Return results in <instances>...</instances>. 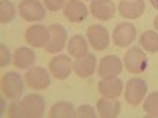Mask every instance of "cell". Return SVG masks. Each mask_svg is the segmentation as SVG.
<instances>
[{
	"label": "cell",
	"mask_w": 158,
	"mask_h": 118,
	"mask_svg": "<svg viewBox=\"0 0 158 118\" xmlns=\"http://www.w3.org/2000/svg\"><path fill=\"white\" fill-rule=\"evenodd\" d=\"M71 69H73V61L70 60L68 55L60 54V55H56L49 61V71L56 79H59V81H65V79L70 76Z\"/></svg>",
	"instance_id": "obj_12"
},
{
	"label": "cell",
	"mask_w": 158,
	"mask_h": 118,
	"mask_svg": "<svg viewBox=\"0 0 158 118\" xmlns=\"http://www.w3.org/2000/svg\"><path fill=\"white\" fill-rule=\"evenodd\" d=\"M153 27H155V30L158 32V16H156V18L153 19Z\"/></svg>",
	"instance_id": "obj_30"
},
{
	"label": "cell",
	"mask_w": 158,
	"mask_h": 118,
	"mask_svg": "<svg viewBox=\"0 0 158 118\" xmlns=\"http://www.w3.org/2000/svg\"><path fill=\"white\" fill-rule=\"evenodd\" d=\"M123 61L117 55H106L98 63V76L100 77H117L122 73Z\"/></svg>",
	"instance_id": "obj_13"
},
{
	"label": "cell",
	"mask_w": 158,
	"mask_h": 118,
	"mask_svg": "<svg viewBox=\"0 0 158 118\" xmlns=\"http://www.w3.org/2000/svg\"><path fill=\"white\" fill-rule=\"evenodd\" d=\"M123 90V84L118 77H101L98 82V91L104 98H117Z\"/></svg>",
	"instance_id": "obj_16"
},
{
	"label": "cell",
	"mask_w": 158,
	"mask_h": 118,
	"mask_svg": "<svg viewBox=\"0 0 158 118\" xmlns=\"http://www.w3.org/2000/svg\"><path fill=\"white\" fill-rule=\"evenodd\" d=\"M144 10H146V2L144 0H120V3H118V13L125 19L141 18Z\"/></svg>",
	"instance_id": "obj_15"
},
{
	"label": "cell",
	"mask_w": 158,
	"mask_h": 118,
	"mask_svg": "<svg viewBox=\"0 0 158 118\" xmlns=\"http://www.w3.org/2000/svg\"><path fill=\"white\" fill-rule=\"evenodd\" d=\"M67 29L60 24H52L49 27V41L46 44V52L49 54H59L67 44Z\"/></svg>",
	"instance_id": "obj_6"
},
{
	"label": "cell",
	"mask_w": 158,
	"mask_h": 118,
	"mask_svg": "<svg viewBox=\"0 0 158 118\" xmlns=\"http://www.w3.org/2000/svg\"><path fill=\"white\" fill-rule=\"evenodd\" d=\"M85 38H87L89 44L95 50H104L111 43V36H109L108 29L103 27V25H100V24L90 25V27L87 29Z\"/></svg>",
	"instance_id": "obj_5"
},
{
	"label": "cell",
	"mask_w": 158,
	"mask_h": 118,
	"mask_svg": "<svg viewBox=\"0 0 158 118\" xmlns=\"http://www.w3.org/2000/svg\"><path fill=\"white\" fill-rule=\"evenodd\" d=\"M8 116H13V118H18V116H25L24 115V110H22V106L21 102H13L10 109H8Z\"/></svg>",
	"instance_id": "obj_28"
},
{
	"label": "cell",
	"mask_w": 158,
	"mask_h": 118,
	"mask_svg": "<svg viewBox=\"0 0 158 118\" xmlns=\"http://www.w3.org/2000/svg\"><path fill=\"white\" fill-rule=\"evenodd\" d=\"M11 63V55H10V50L5 44H0V66H6V65Z\"/></svg>",
	"instance_id": "obj_27"
},
{
	"label": "cell",
	"mask_w": 158,
	"mask_h": 118,
	"mask_svg": "<svg viewBox=\"0 0 158 118\" xmlns=\"http://www.w3.org/2000/svg\"><path fill=\"white\" fill-rule=\"evenodd\" d=\"M19 16L27 22H40L46 18L44 5L40 0H22L19 3Z\"/></svg>",
	"instance_id": "obj_4"
},
{
	"label": "cell",
	"mask_w": 158,
	"mask_h": 118,
	"mask_svg": "<svg viewBox=\"0 0 158 118\" xmlns=\"http://www.w3.org/2000/svg\"><path fill=\"white\" fill-rule=\"evenodd\" d=\"M51 118H73L76 116V109L68 101H59L49 110Z\"/></svg>",
	"instance_id": "obj_21"
},
{
	"label": "cell",
	"mask_w": 158,
	"mask_h": 118,
	"mask_svg": "<svg viewBox=\"0 0 158 118\" xmlns=\"http://www.w3.org/2000/svg\"><path fill=\"white\" fill-rule=\"evenodd\" d=\"M97 112L103 118H115L120 113V102L115 98H101L97 102Z\"/></svg>",
	"instance_id": "obj_18"
},
{
	"label": "cell",
	"mask_w": 158,
	"mask_h": 118,
	"mask_svg": "<svg viewBox=\"0 0 158 118\" xmlns=\"http://www.w3.org/2000/svg\"><path fill=\"white\" fill-rule=\"evenodd\" d=\"M67 0H44V6L49 11H59L62 8H65Z\"/></svg>",
	"instance_id": "obj_26"
},
{
	"label": "cell",
	"mask_w": 158,
	"mask_h": 118,
	"mask_svg": "<svg viewBox=\"0 0 158 118\" xmlns=\"http://www.w3.org/2000/svg\"><path fill=\"white\" fill-rule=\"evenodd\" d=\"M123 65L128 73L131 74H141L147 69V65H149V58L146 55L141 47L138 46H133L130 47L127 52H125V57H123Z\"/></svg>",
	"instance_id": "obj_1"
},
{
	"label": "cell",
	"mask_w": 158,
	"mask_h": 118,
	"mask_svg": "<svg viewBox=\"0 0 158 118\" xmlns=\"http://www.w3.org/2000/svg\"><path fill=\"white\" fill-rule=\"evenodd\" d=\"M139 44L147 52H152V54L158 52V32H153V30L144 32L139 36Z\"/></svg>",
	"instance_id": "obj_22"
},
{
	"label": "cell",
	"mask_w": 158,
	"mask_h": 118,
	"mask_svg": "<svg viewBox=\"0 0 158 118\" xmlns=\"http://www.w3.org/2000/svg\"><path fill=\"white\" fill-rule=\"evenodd\" d=\"M136 38V27L130 22H120L112 32V41L117 47H128Z\"/></svg>",
	"instance_id": "obj_7"
},
{
	"label": "cell",
	"mask_w": 158,
	"mask_h": 118,
	"mask_svg": "<svg viewBox=\"0 0 158 118\" xmlns=\"http://www.w3.org/2000/svg\"><path fill=\"white\" fill-rule=\"evenodd\" d=\"M76 116L77 118H97V113H95V109L89 106V104H82L76 109Z\"/></svg>",
	"instance_id": "obj_25"
},
{
	"label": "cell",
	"mask_w": 158,
	"mask_h": 118,
	"mask_svg": "<svg viewBox=\"0 0 158 118\" xmlns=\"http://www.w3.org/2000/svg\"><path fill=\"white\" fill-rule=\"evenodd\" d=\"M147 93V84L141 77L130 79L125 85V101L130 106H139Z\"/></svg>",
	"instance_id": "obj_3"
},
{
	"label": "cell",
	"mask_w": 158,
	"mask_h": 118,
	"mask_svg": "<svg viewBox=\"0 0 158 118\" xmlns=\"http://www.w3.org/2000/svg\"><path fill=\"white\" fill-rule=\"evenodd\" d=\"M144 112L147 116L158 118V91L150 93L144 101Z\"/></svg>",
	"instance_id": "obj_24"
},
{
	"label": "cell",
	"mask_w": 158,
	"mask_h": 118,
	"mask_svg": "<svg viewBox=\"0 0 158 118\" xmlns=\"http://www.w3.org/2000/svg\"><path fill=\"white\" fill-rule=\"evenodd\" d=\"M150 3H152V6L158 11V0H150Z\"/></svg>",
	"instance_id": "obj_29"
},
{
	"label": "cell",
	"mask_w": 158,
	"mask_h": 118,
	"mask_svg": "<svg viewBox=\"0 0 158 118\" xmlns=\"http://www.w3.org/2000/svg\"><path fill=\"white\" fill-rule=\"evenodd\" d=\"M2 93L10 101H18L24 93V81L22 76L15 71H10L2 76Z\"/></svg>",
	"instance_id": "obj_2"
},
{
	"label": "cell",
	"mask_w": 158,
	"mask_h": 118,
	"mask_svg": "<svg viewBox=\"0 0 158 118\" xmlns=\"http://www.w3.org/2000/svg\"><path fill=\"white\" fill-rule=\"evenodd\" d=\"M16 18V6L10 0H2L0 2V22L10 24Z\"/></svg>",
	"instance_id": "obj_23"
},
{
	"label": "cell",
	"mask_w": 158,
	"mask_h": 118,
	"mask_svg": "<svg viewBox=\"0 0 158 118\" xmlns=\"http://www.w3.org/2000/svg\"><path fill=\"white\" fill-rule=\"evenodd\" d=\"M82 2H84V0H82Z\"/></svg>",
	"instance_id": "obj_31"
},
{
	"label": "cell",
	"mask_w": 158,
	"mask_h": 118,
	"mask_svg": "<svg viewBox=\"0 0 158 118\" xmlns=\"http://www.w3.org/2000/svg\"><path fill=\"white\" fill-rule=\"evenodd\" d=\"M70 55L74 58H82L84 55H87V50H89V43L87 39L82 35H73L70 38V41L67 44Z\"/></svg>",
	"instance_id": "obj_20"
},
{
	"label": "cell",
	"mask_w": 158,
	"mask_h": 118,
	"mask_svg": "<svg viewBox=\"0 0 158 118\" xmlns=\"http://www.w3.org/2000/svg\"><path fill=\"white\" fill-rule=\"evenodd\" d=\"M87 14H89V8L85 6V3L82 0H68L65 8H63L65 19L73 22V24L82 22L87 18Z\"/></svg>",
	"instance_id": "obj_11"
},
{
	"label": "cell",
	"mask_w": 158,
	"mask_h": 118,
	"mask_svg": "<svg viewBox=\"0 0 158 118\" xmlns=\"http://www.w3.org/2000/svg\"><path fill=\"white\" fill-rule=\"evenodd\" d=\"M35 60H36L35 52L30 47H25V46L18 47L15 55H13V65H15L18 69H29L35 63Z\"/></svg>",
	"instance_id": "obj_19"
},
{
	"label": "cell",
	"mask_w": 158,
	"mask_h": 118,
	"mask_svg": "<svg viewBox=\"0 0 158 118\" xmlns=\"http://www.w3.org/2000/svg\"><path fill=\"white\" fill-rule=\"evenodd\" d=\"M21 106H22L24 115L27 118H40L44 115L46 101L40 95H27L21 101Z\"/></svg>",
	"instance_id": "obj_9"
},
{
	"label": "cell",
	"mask_w": 158,
	"mask_h": 118,
	"mask_svg": "<svg viewBox=\"0 0 158 118\" xmlns=\"http://www.w3.org/2000/svg\"><path fill=\"white\" fill-rule=\"evenodd\" d=\"M24 79H25V84L35 90H46L51 85V76L41 66H33L32 69H29L25 73Z\"/></svg>",
	"instance_id": "obj_10"
},
{
	"label": "cell",
	"mask_w": 158,
	"mask_h": 118,
	"mask_svg": "<svg viewBox=\"0 0 158 118\" xmlns=\"http://www.w3.org/2000/svg\"><path fill=\"white\" fill-rule=\"evenodd\" d=\"M90 13L98 21H111L115 16V5L111 0H92Z\"/></svg>",
	"instance_id": "obj_14"
},
{
	"label": "cell",
	"mask_w": 158,
	"mask_h": 118,
	"mask_svg": "<svg viewBox=\"0 0 158 118\" xmlns=\"http://www.w3.org/2000/svg\"><path fill=\"white\" fill-rule=\"evenodd\" d=\"M24 39L32 47H46L49 41V29L44 27L43 24L30 25L24 33Z\"/></svg>",
	"instance_id": "obj_8"
},
{
	"label": "cell",
	"mask_w": 158,
	"mask_h": 118,
	"mask_svg": "<svg viewBox=\"0 0 158 118\" xmlns=\"http://www.w3.org/2000/svg\"><path fill=\"white\" fill-rule=\"evenodd\" d=\"M95 66H97V58L92 54H87L82 58H76V61H73V71L81 79L90 77L95 73Z\"/></svg>",
	"instance_id": "obj_17"
}]
</instances>
